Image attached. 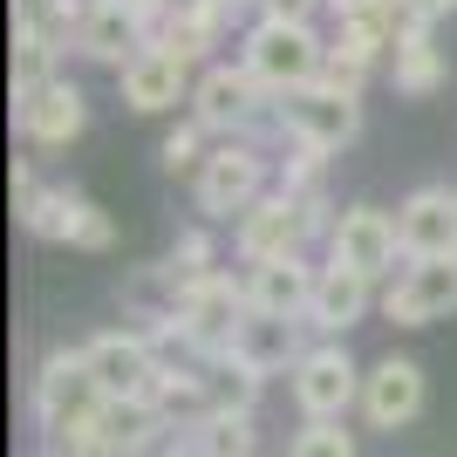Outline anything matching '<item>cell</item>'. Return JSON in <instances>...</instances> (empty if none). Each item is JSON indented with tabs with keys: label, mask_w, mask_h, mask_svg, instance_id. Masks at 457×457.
<instances>
[{
	"label": "cell",
	"mask_w": 457,
	"mask_h": 457,
	"mask_svg": "<svg viewBox=\"0 0 457 457\" xmlns=\"http://www.w3.org/2000/svg\"><path fill=\"white\" fill-rule=\"evenodd\" d=\"M116 89H123V103H130L137 116H157V110L191 103V89H198V82H191V62L178 55V48H157V41H151V48H144V55L116 76Z\"/></svg>",
	"instance_id": "obj_17"
},
{
	"label": "cell",
	"mask_w": 457,
	"mask_h": 457,
	"mask_svg": "<svg viewBox=\"0 0 457 457\" xmlns=\"http://www.w3.org/2000/svg\"><path fill=\"white\" fill-rule=\"evenodd\" d=\"M157 157H164V171H171V178H198V164H205V130H198V123H178V130L171 137H164V151H157Z\"/></svg>",
	"instance_id": "obj_27"
},
{
	"label": "cell",
	"mask_w": 457,
	"mask_h": 457,
	"mask_svg": "<svg viewBox=\"0 0 457 457\" xmlns=\"http://www.w3.org/2000/svg\"><path fill=\"white\" fill-rule=\"evenodd\" d=\"M260 14H273V21H314L328 7V0H253Z\"/></svg>",
	"instance_id": "obj_28"
},
{
	"label": "cell",
	"mask_w": 457,
	"mask_h": 457,
	"mask_svg": "<svg viewBox=\"0 0 457 457\" xmlns=\"http://www.w3.org/2000/svg\"><path fill=\"white\" fill-rule=\"evenodd\" d=\"M382 314L396 328H430L457 314V253L451 260H403V273L382 287Z\"/></svg>",
	"instance_id": "obj_12"
},
{
	"label": "cell",
	"mask_w": 457,
	"mask_h": 457,
	"mask_svg": "<svg viewBox=\"0 0 457 457\" xmlns=\"http://www.w3.org/2000/svg\"><path fill=\"white\" fill-rule=\"evenodd\" d=\"M21 226L35 239H55V246H82V253H110L116 246V219L96 198H82L76 185H41L28 205H21Z\"/></svg>",
	"instance_id": "obj_7"
},
{
	"label": "cell",
	"mask_w": 457,
	"mask_h": 457,
	"mask_svg": "<svg viewBox=\"0 0 457 457\" xmlns=\"http://www.w3.org/2000/svg\"><path fill=\"white\" fill-rule=\"evenodd\" d=\"M130 7H137V14H144V28H151V35H157V28H164V21H171V14H185L191 0H130Z\"/></svg>",
	"instance_id": "obj_30"
},
{
	"label": "cell",
	"mask_w": 457,
	"mask_h": 457,
	"mask_svg": "<svg viewBox=\"0 0 457 457\" xmlns=\"http://www.w3.org/2000/svg\"><path fill=\"white\" fill-rule=\"evenodd\" d=\"M307 212H301V198H287L280 185L260 198V205L232 226V253L246 260V267H273V260H301L307 253Z\"/></svg>",
	"instance_id": "obj_11"
},
{
	"label": "cell",
	"mask_w": 457,
	"mask_h": 457,
	"mask_svg": "<svg viewBox=\"0 0 457 457\" xmlns=\"http://www.w3.org/2000/svg\"><path fill=\"white\" fill-rule=\"evenodd\" d=\"M287 457H355V430L348 423H301V437L287 444Z\"/></svg>",
	"instance_id": "obj_26"
},
{
	"label": "cell",
	"mask_w": 457,
	"mask_h": 457,
	"mask_svg": "<svg viewBox=\"0 0 457 457\" xmlns=\"http://www.w3.org/2000/svg\"><path fill=\"white\" fill-rule=\"evenodd\" d=\"M14 130L28 137L35 151H69V144L89 130V96H82L69 76L41 82V89L14 96Z\"/></svg>",
	"instance_id": "obj_13"
},
{
	"label": "cell",
	"mask_w": 457,
	"mask_h": 457,
	"mask_svg": "<svg viewBox=\"0 0 457 457\" xmlns=\"http://www.w3.org/2000/svg\"><path fill=\"white\" fill-rule=\"evenodd\" d=\"M144 48H151V28H144V14H137L130 0H103V7L82 21V41H76V55L103 62V69H116V76H123Z\"/></svg>",
	"instance_id": "obj_18"
},
{
	"label": "cell",
	"mask_w": 457,
	"mask_h": 457,
	"mask_svg": "<svg viewBox=\"0 0 457 457\" xmlns=\"http://www.w3.org/2000/svg\"><path fill=\"white\" fill-rule=\"evenodd\" d=\"M314 280H321V267H307V253L301 260H273V267H246V301L253 314H301L307 321Z\"/></svg>",
	"instance_id": "obj_20"
},
{
	"label": "cell",
	"mask_w": 457,
	"mask_h": 457,
	"mask_svg": "<svg viewBox=\"0 0 457 457\" xmlns=\"http://www.w3.org/2000/svg\"><path fill=\"white\" fill-rule=\"evenodd\" d=\"M273 178H280V164H273L267 144H246V137H226V144H212V157L198 164V178H191V198H198V212L205 219H246L260 198L273 191Z\"/></svg>",
	"instance_id": "obj_5"
},
{
	"label": "cell",
	"mask_w": 457,
	"mask_h": 457,
	"mask_svg": "<svg viewBox=\"0 0 457 457\" xmlns=\"http://www.w3.org/2000/svg\"><path fill=\"white\" fill-rule=\"evenodd\" d=\"M403 260H451L457 253V185H417L396 205Z\"/></svg>",
	"instance_id": "obj_14"
},
{
	"label": "cell",
	"mask_w": 457,
	"mask_h": 457,
	"mask_svg": "<svg viewBox=\"0 0 457 457\" xmlns=\"http://www.w3.org/2000/svg\"><path fill=\"white\" fill-rule=\"evenodd\" d=\"M369 307H376V280H362V273H348V267H321L314 301H307V328H314L321 342H342Z\"/></svg>",
	"instance_id": "obj_19"
},
{
	"label": "cell",
	"mask_w": 457,
	"mask_h": 457,
	"mask_svg": "<svg viewBox=\"0 0 457 457\" xmlns=\"http://www.w3.org/2000/svg\"><path fill=\"white\" fill-rule=\"evenodd\" d=\"M14 7H35V0H14Z\"/></svg>",
	"instance_id": "obj_33"
},
{
	"label": "cell",
	"mask_w": 457,
	"mask_h": 457,
	"mask_svg": "<svg viewBox=\"0 0 457 457\" xmlns=\"http://www.w3.org/2000/svg\"><path fill=\"white\" fill-rule=\"evenodd\" d=\"M403 21H417V28H437L444 14H457V0H396Z\"/></svg>",
	"instance_id": "obj_29"
},
{
	"label": "cell",
	"mask_w": 457,
	"mask_h": 457,
	"mask_svg": "<svg viewBox=\"0 0 457 457\" xmlns=\"http://www.w3.org/2000/svg\"><path fill=\"white\" fill-rule=\"evenodd\" d=\"M423 417V362L417 355H382L362 376V423L369 430H410Z\"/></svg>",
	"instance_id": "obj_15"
},
{
	"label": "cell",
	"mask_w": 457,
	"mask_h": 457,
	"mask_svg": "<svg viewBox=\"0 0 457 457\" xmlns=\"http://www.w3.org/2000/svg\"><path fill=\"white\" fill-rule=\"evenodd\" d=\"M82 362H89V376L103 382L110 403H130V396H151L157 369H164V348L144 328H103V335L82 342Z\"/></svg>",
	"instance_id": "obj_8"
},
{
	"label": "cell",
	"mask_w": 457,
	"mask_h": 457,
	"mask_svg": "<svg viewBox=\"0 0 457 457\" xmlns=\"http://www.w3.org/2000/svg\"><path fill=\"white\" fill-rule=\"evenodd\" d=\"M362 376L369 369L348 355V342H314L287 382H294V403L307 423H342L348 410H362Z\"/></svg>",
	"instance_id": "obj_6"
},
{
	"label": "cell",
	"mask_w": 457,
	"mask_h": 457,
	"mask_svg": "<svg viewBox=\"0 0 457 457\" xmlns=\"http://www.w3.org/2000/svg\"><path fill=\"white\" fill-rule=\"evenodd\" d=\"M246 314H253L246 273H212V280H198L185 301H178V314H171V348H185L191 362H226Z\"/></svg>",
	"instance_id": "obj_4"
},
{
	"label": "cell",
	"mask_w": 457,
	"mask_h": 457,
	"mask_svg": "<svg viewBox=\"0 0 457 457\" xmlns=\"http://www.w3.org/2000/svg\"><path fill=\"white\" fill-rule=\"evenodd\" d=\"M212 260H219V246H212V232H198V226H191V232H178L171 260H157V273H164V287H171L178 301H185V294H191L198 280H212V273H219Z\"/></svg>",
	"instance_id": "obj_24"
},
{
	"label": "cell",
	"mask_w": 457,
	"mask_h": 457,
	"mask_svg": "<svg viewBox=\"0 0 457 457\" xmlns=\"http://www.w3.org/2000/svg\"><path fill=\"white\" fill-rule=\"evenodd\" d=\"M103 403H110V396H103V382L89 376L82 348H55V355L41 362V376H35V423H41V437H48L55 457L89 451Z\"/></svg>",
	"instance_id": "obj_1"
},
{
	"label": "cell",
	"mask_w": 457,
	"mask_h": 457,
	"mask_svg": "<svg viewBox=\"0 0 457 457\" xmlns=\"http://www.w3.org/2000/svg\"><path fill=\"white\" fill-rule=\"evenodd\" d=\"M307 321L301 314H246V321H239V342H232V362H246L253 376L267 382V376H294V369H301V355H307Z\"/></svg>",
	"instance_id": "obj_16"
},
{
	"label": "cell",
	"mask_w": 457,
	"mask_h": 457,
	"mask_svg": "<svg viewBox=\"0 0 457 457\" xmlns=\"http://www.w3.org/2000/svg\"><path fill=\"white\" fill-rule=\"evenodd\" d=\"M76 457H110V451H96V444H89V451H76Z\"/></svg>",
	"instance_id": "obj_32"
},
{
	"label": "cell",
	"mask_w": 457,
	"mask_h": 457,
	"mask_svg": "<svg viewBox=\"0 0 457 457\" xmlns=\"http://www.w3.org/2000/svg\"><path fill=\"white\" fill-rule=\"evenodd\" d=\"M55 41H48V28H41L35 14H14V96L41 89V82H55Z\"/></svg>",
	"instance_id": "obj_23"
},
{
	"label": "cell",
	"mask_w": 457,
	"mask_h": 457,
	"mask_svg": "<svg viewBox=\"0 0 457 457\" xmlns=\"http://www.w3.org/2000/svg\"><path fill=\"white\" fill-rule=\"evenodd\" d=\"M41 457H55V451H41Z\"/></svg>",
	"instance_id": "obj_35"
},
{
	"label": "cell",
	"mask_w": 457,
	"mask_h": 457,
	"mask_svg": "<svg viewBox=\"0 0 457 457\" xmlns=\"http://www.w3.org/2000/svg\"><path fill=\"white\" fill-rule=\"evenodd\" d=\"M280 123H287V144H314V151L335 157L362 130V96L335 89V82H307V89L280 96Z\"/></svg>",
	"instance_id": "obj_10"
},
{
	"label": "cell",
	"mask_w": 457,
	"mask_h": 457,
	"mask_svg": "<svg viewBox=\"0 0 457 457\" xmlns=\"http://www.w3.org/2000/svg\"><path fill=\"white\" fill-rule=\"evenodd\" d=\"M253 410H205L198 423H185V437L171 430V457H253Z\"/></svg>",
	"instance_id": "obj_21"
},
{
	"label": "cell",
	"mask_w": 457,
	"mask_h": 457,
	"mask_svg": "<svg viewBox=\"0 0 457 457\" xmlns=\"http://www.w3.org/2000/svg\"><path fill=\"white\" fill-rule=\"evenodd\" d=\"M389 76H396L403 96H430V89L444 82V48H437V35H430V28H403L396 55H389Z\"/></svg>",
	"instance_id": "obj_22"
},
{
	"label": "cell",
	"mask_w": 457,
	"mask_h": 457,
	"mask_svg": "<svg viewBox=\"0 0 457 457\" xmlns=\"http://www.w3.org/2000/svg\"><path fill=\"white\" fill-rule=\"evenodd\" d=\"M191 123L205 137H246V144H260V137H287L280 123V96H267L260 82L246 76V62H205L198 69V89H191Z\"/></svg>",
	"instance_id": "obj_2"
},
{
	"label": "cell",
	"mask_w": 457,
	"mask_h": 457,
	"mask_svg": "<svg viewBox=\"0 0 457 457\" xmlns=\"http://www.w3.org/2000/svg\"><path fill=\"white\" fill-rule=\"evenodd\" d=\"M232 7H246V0H232Z\"/></svg>",
	"instance_id": "obj_34"
},
{
	"label": "cell",
	"mask_w": 457,
	"mask_h": 457,
	"mask_svg": "<svg viewBox=\"0 0 457 457\" xmlns=\"http://www.w3.org/2000/svg\"><path fill=\"white\" fill-rule=\"evenodd\" d=\"M389 0H328V14H335V28L342 21H369V14H382Z\"/></svg>",
	"instance_id": "obj_31"
},
{
	"label": "cell",
	"mask_w": 457,
	"mask_h": 457,
	"mask_svg": "<svg viewBox=\"0 0 457 457\" xmlns=\"http://www.w3.org/2000/svg\"><path fill=\"white\" fill-rule=\"evenodd\" d=\"M273 185H280L287 198H314V191H328V151H314V144H287Z\"/></svg>",
	"instance_id": "obj_25"
},
{
	"label": "cell",
	"mask_w": 457,
	"mask_h": 457,
	"mask_svg": "<svg viewBox=\"0 0 457 457\" xmlns=\"http://www.w3.org/2000/svg\"><path fill=\"white\" fill-rule=\"evenodd\" d=\"M239 62H246V76L260 82L267 96H294L307 82H321L328 69V41L314 35V21H273L260 14L239 35Z\"/></svg>",
	"instance_id": "obj_3"
},
{
	"label": "cell",
	"mask_w": 457,
	"mask_h": 457,
	"mask_svg": "<svg viewBox=\"0 0 457 457\" xmlns=\"http://www.w3.org/2000/svg\"><path fill=\"white\" fill-rule=\"evenodd\" d=\"M403 239H396V212L382 205H342L335 232H328V267H348L362 280H396Z\"/></svg>",
	"instance_id": "obj_9"
}]
</instances>
